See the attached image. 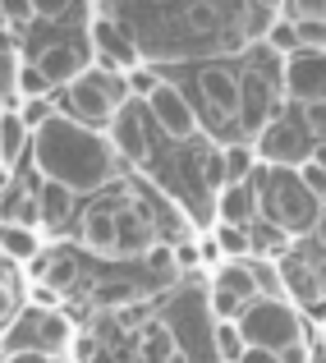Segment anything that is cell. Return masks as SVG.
Segmentation results:
<instances>
[{
  "instance_id": "48",
  "label": "cell",
  "mask_w": 326,
  "mask_h": 363,
  "mask_svg": "<svg viewBox=\"0 0 326 363\" xmlns=\"http://www.w3.org/2000/svg\"><path fill=\"white\" fill-rule=\"evenodd\" d=\"M0 28H5V23H0Z\"/></svg>"
},
{
  "instance_id": "39",
  "label": "cell",
  "mask_w": 326,
  "mask_h": 363,
  "mask_svg": "<svg viewBox=\"0 0 326 363\" xmlns=\"http://www.w3.org/2000/svg\"><path fill=\"white\" fill-rule=\"evenodd\" d=\"M308 354H313V336H308V340H294V345H285L281 354H276V363H308Z\"/></svg>"
},
{
  "instance_id": "7",
  "label": "cell",
  "mask_w": 326,
  "mask_h": 363,
  "mask_svg": "<svg viewBox=\"0 0 326 363\" xmlns=\"http://www.w3.org/2000/svg\"><path fill=\"white\" fill-rule=\"evenodd\" d=\"M5 350H37V354H64L74 340V327L64 313H42V308H28L18 313V322L5 331Z\"/></svg>"
},
{
  "instance_id": "17",
  "label": "cell",
  "mask_w": 326,
  "mask_h": 363,
  "mask_svg": "<svg viewBox=\"0 0 326 363\" xmlns=\"http://www.w3.org/2000/svg\"><path fill=\"white\" fill-rule=\"evenodd\" d=\"M133 359L138 363H175V336L161 318H147L138 331H133Z\"/></svg>"
},
{
  "instance_id": "10",
  "label": "cell",
  "mask_w": 326,
  "mask_h": 363,
  "mask_svg": "<svg viewBox=\"0 0 326 363\" xmlns=\"http://www.w3.org/2000/svg\"><path fill=\"white\" fill-rule=\"evenodd\" d=\"M276 262H281L285 299H290L299 313H322V308H326V290H322L317 272H313V257H308V253H299V244H294L290 253L276 257Z\"/></svg>"
},
{
  "instance_id": "30",
  "label": "cell",
  "mask_w": 326,
  "mask_h": 363,
  "mask_svg": "<svg viewBox=\"0 0 326 363\" xmlns=\"http://www.w3.org/2000/svg\"><path fill=\"white\" fill-rule=\"evenodd\" d=\"M14 92H18L23 101H46V97H51V88H46V79L33 69V60L18 65V74H14Z\"/></svg>"
},
{
  "instance_id": "12",
  "label": "cell",
  "mask_w": 326,
  "mask_h": 363,
  "mask_svg": "<svg viewBox=\"0 0 326 363\" xmlns=\"http://www.w3.org/2000/svg\"><path fill=\"white\" fill-rule=\"evenodd\" d=\"M60 116L83 124V129H92V133H106L111 120H115V106L92 88L88 79H79V83H69V88L60 92Z\"/></svg>"
},
{
  "instance_id": "29",
  "label": "cell",
  "mask_w": 326,
  "mask_h": 363,
  "mask_svg": "<svg viewBox=\"0 0 326 363\" xmlns=\"http://www.w3.org/2000/svg\"><path fill=\"white\" fill-rule=\"evenodd\" d=\"M161 79H166V74H161V69H152V65H138V69H129V74H124L129 101H138V106H142V101H147L152 92L161 88Z\"/></svg>"
},
{
  "instance_id": "32",
  "label": "cell",
  "mask_w": 326,
  "mask_h": 363,
  "mask_svg": "<svg viewBox=\"0 0 326 363\" xmlns=\"http://www.w3.org/2000/svg\"><path fill=\"white\" fill-rule=\"evenodd\" d=\"M18 313H23V294H18L14 281H5V276H0V336H5V331L18 322Z\"/></svg>"
},
{
  "instance_id": "42",
  "label": "cell",
  "mask_w": 326,
  "mask_h": 363,
  "mask_svg": "<svg viewBox=\"0 0 326 363\" xmlns=\"http://www.w3.org/2000/svg\"><path fill=\"white\" fill-rule=\"evenodd\" d=\"M313 235H317V244L326 248V198H322V207H317V225H313Z\"/></svg>"
},
{
  "instance_id": "18",
  "label": "cell",
  "mask_w": 326,
  "mask_h": 363,
  "mask_svg": "<svg viewBox=\"0 0 326 363\" xmlns=\"http://www.w3.org/2000/svg\"><path fill=\"white\" fill-rule=\"evenodd\" d=\"M111 212H115V244H120V253H147L157 244V230H152V221L142 212H133V207H111Z\"/></svg>"
},
{
  "instance_id": "34",
  "label": "cell",
  "mask_w": 326,
  "mask_h": 363,
  "mask_svg": "<svg viewBox=\"0 0 326 363\" xmlns=\"http://www.w3.org/2000/svg\"><path fill=\"white\" fill-rule=\"evenodd\" d=\"M33 18H37V5H28V0H0V23H5L9 33L33 23Z\"/></svg>"
},
{
  "instance_id": "15",
  "label": "cell",
  "mask_w": 326,
  "mask_h": 363,
  "mask_svg": "<svg viewBox=\"0 0 326 363\" xmlns=\"http://www.w3.org/2000/svg\"><path fill=\"white\" fill-rule=\"evenodd\" d=\"M257 216H262V207H257L253 179H248V184H225L216 194V225H239V230H248V225H257Z\"/></svg>"
},
{
  "instance_id": "50",
  "label": "cell",
  "mask_w": 326,
  "mask_h": 363,
  "mask_svg": "<svg viewBox=\"0 0 326 363\" xmlns=\"http://www.w3.org/2000/svg\"><path fill=\"white\" fill-rule=\"evenodd\" d=\"M0 276H5V272H0Z\"/></svg>"
},
{
  "instance_id": "14",
  "label": "cell",
  "mask_w": 326,
  "mask_h": 363,
  "mask_svg": "<svg viewBox=\"0 0 326 363\" xmlns=\"http://www.w3.org/2000/svg\"><path fill=\"white\" fill-rule=\"evenodd\" d=\"M106 138H111V147H115V157L120 161H147V147H152V138H147V111H138V101H129V106H120L115 111V120H111V129H106Z\"/></svg>"
},
{
  "instance_id": "49",
  "label": "cell",
  "mask_w": 326,
  "mask_h": 363,
  "mask_svg": "<svg viewBox=\"0 0 326 363\" xmlns=\"http://www.w3.org/2000/svg\"><path fill=\"white\" fill-rule=\"evenodd\" d=\"M0 340H5V336H0Z\"/></svg>"
},
{
  "instance_id": "24",
  "label": "cell",
  "mask_w": 326,
  "mask_h": 363,
  "mask_svg": "<svg viewBox=\"0 0 326 363\" xmlns=\"http://www.w3.org/2000/svg\"><path fill=\"white\" fill-rule=\"evenodd\" d=\"M248 272H253L257 299H285V285H281V262H276V257H248ZM285 303H290V299H285Z\"/></svg>"
},
{
  "instance_id": "2",
  "label": "cell",
  "mask_w": 326,
  "mask_h": 363,
  "mask_svg": "<svg viewBox=\"0 0 326 363\" xmlns=\"http://www.w3.org/2000/svg\"><path fill=\"white\" fill-rule=\"evenodd\" d=\"M248 179L257 184V207H262L266 225H276V230H281L290 244H299L303 235H313V225H317V207H322V203L299 184V175H294V170L257 166Z\"/></svg>"
},
{
  "instance_id": "25",
  "label": "cell",
  "mask_w": 326,
  "mask_h": 363,
  "mask_svg": "<svg viewBox=\"0 0 326 363\" xmlns=\"http://www.w3.org/2000/svg\"><path fill=\"white\" fill-rule=\"evenodd\" d=\"M212 244H216L220 262H248V257H253L248 230H239V225H216V230H212Z\"/></svg>"
},
{
  "instance_id": "28",
  "label": "cell",
  "mask_w": 326,
  "mask_h": 363,
  "mask_svg": "<svg viewBox=\"0 0 326 363\" xmlns=\"http://www.w3.org/2000/svg\"><path fill=\"white\" fill-rule=\"evenodd\" d=\"M212 350H216V363H239V354H244V336H239L235 322H216L212 327Z\"/></svg>"
},
{
  "instance_id": "26",
  "label": "cell",
  "mask_w": 326,
  "mask_h": 363,
  "mask_svg": "<svg viewBox=\"0 0 326 363\" xmlns=\"http://www.w3.org/2000/svg\"><path fill=\"white\" fill-rule=\"evenodd\" d=\"M83 79H88V83H92V88H97L101 97L111 101L115 111H120V106H129V88H124V74L101 69V65H88V74H83Z\"/></svg>"
},
{
  "instance_id": "38",
  "label": "cell",
  "mask_w": 326,
  "mask_h": 363,
  "mask_svg": "<svg viewBox=\"0 0 326 363\" xmlns=\"http://www.w3.org/2000/svg\"><path fill=\"white\" fill-rule=\"evenodd\" d=\"M170 253H175V272H193L203 257H198V244L193 240H179V244H170Z\"/></svg>"
},
{
  "instance_id": "41",
  "label": "cell",
  "mask_w": 326,
  "mask_h": 363,
  "mask_svg": "<svg viewBox=\"0 0 326 363\" xmlns=\"http://www.w3.org/2000/svg\"><path fill=\"white\" fill-rule=\"evenodd\" d=\"M239 363H276V354H271V350H253V345H248L244 354H239Z\"/></svg>"
},
{
  "instance_id": "27",
  "label": "cell",
  "mask_w": 326,
  "mask_h": 363,
  "mask_svg": "<svg viewBox=\"0 0 326 363\" xmlns=\"http://www.w3.org/2000/svg\"><path fill=\"white\" fill-rule=\"evenodd\" d=\"M198 170H203V189L220 194L225 189V161H220V143H198Z\"/></svg>"
},
{
  "instance_id": "16",
  "label": "cell",
  "mask_w": 326,
  "mask_h": 363,
  "mask_svg": "<svg viewBox=\"0 0 326 363\" xmlns=\"http://www.w3.org/2000/svg\"><path fill=\"white\" fill-rule=\"evenodd\" d=\"M79 240L92 257H120V244H115V212L111 207H88L79 216Z\"/></svg>"
},
{
  "instance_id": "33",
  "label": "cell",
  "mask_w": 326,
  "mask_h": 363,
  "mask_svg": "<svg viewBox=\"0 0 326 363\" xmlns=\"http://www.w3.org/2000/svg\"><path fill=\"white\" fill-rule=\"evenodd\" d=\"M262 51H276L281 60H285V55H294V51H299V37H294V28L285 23V18H276V23H271V33L262 37Z\"/></svg>"
},
{
  "instance_id": "23",
  "label": "cell",
  "mask_w": 326,
  "mask_h": 363,
  "mask_svg": "<svg viewBox=\"0 0 326 363\" xmlns=\"http://www.w3.org/2000/svg\"><path fill=\"white\" fill-rule=\"evenodd\" d=\"M220 161H225V184H248V175L257 170V152H253V143H225L220 147Z\"/></svg>"
},
{
  "instance_id": "13",
  "label": "cell",
  "mask_w": 326,
  "mask_h": 363,
  "mask_svg": "<svg viewBox=\"0 0 326 363\" xmlns=\"http://www.w3.org/2000/svg\"><path fill=\"white\" fill-rule=\"evenodd\" d=\"M198 92H203V101L216 111L220 120L235 124L239 120V69L225 60H207L203 69H198Z\"/></svg>"
},
{
  "instance_id": "19",
  "label": "cell",
  "mask_w": 326,
  "mask_h": 363,
  "mask_svg": "<svg viewBox=\"0 0 326 363\" xmlns=\"http://www.w3.org/2000/svg\"><path fill=\"white\" fill-rule=\"evenodd\" d=\"M37 207H42V230L60 235L64 225L74 221V212H79V198H74L69 189H60V184H42L37 189Z\"/></svg>"
},
{
  "instance_id": "47",
  "label": "cell",
  "mask_w": 326,
  "mask_h": 363,
  "mask_svg": "<svg viewBox=\"0 0 326 363\" xmlns=\"http://www.w3.org/2000/svg\"><path fill=\"white\" fill-rule=\"evenodd\" d=\"M322 345H326V327H322Z\"/></svg>"
},
{
  "instance_id": "6",
  "label": "cell",
  "mask_w": 326,
  "mask_h": 363,
  "mask_svg": "<svg viewBox=\"0 0 326 363\" xmlns=\"http://www.w3.org/2000/svg\"><path fill=\"white\" fill-rule=\"evenodd\" d=\"M253 152H257V166H271V170H294L308 161L313 152V138L303 129V120H290V116H276L262 133L253 138Z\"/></svg>"
},
{
  "instance_id": "11",
  "label": "cell",
  "mask_w": 326,
  "mask_h": 363,
  "mask_svg": "<svg viewBox=\"0 0 326 363\" xmlns=\"http://www.w3.org/2000/svg\"><path fill=\"white\" fill-rule=\"evenodd\" d=\"M88 51H83L79 42H51V46H42L37 51V60H33V69L46 79V88H69V83H79L83 74H88Z\"/></svg>"
},
{
  "instance_id": "40",
  "label": "cell",
  "mask_w": 326,
  "mask_h": 363,
  "mask_svg": "<svg viewBox=\"0 0 326 363\" xmlns=\"http://www.w3.org/2000/svg\"><path fill=\"white\" fill-rule=\"evenodd\" d=\"M0 363H60V359L37 354V350H5V359H0Z\"/></svg>"
},
{
  "instance_id": "22",
  "label": "cell",
  "mask_w": 326,
  "mask_h": 363,
  "mask_svg": "<svg viewBox=\"0 0 326 363\" xmlns=\"http://www.w3.org/2000/svg\"><path fill=\"white\" fill-rule=\"evenodd\" d=\"M74 281H79V257H74L69 248H46V276H42V285H46V290H55V294H64Z\"/></svg>"
},
{
  "instance_id": "44",
  "label": "cell",
  "mask_w": 326,
  "mask_h": 363,
  "mask_svg": "<svg viewBox=\"0 0 326 363\" xmlns=\"http://www.w3.org/2000/svg\"><path fill=\"white\" fill-rule=\"evenodd\" d=\"M14 51V33H9V28H0V55H9Z\"/></svg>"
},
{
  "instance_id": "21",
  "label": "cell",
  "mask_w": 326,
  "mask_h": 363,
  "mask_svg": "<svg viewBox=\"0 0 326 363\" xmlns=\"http://www.w3.org/2000/svg\"><path fill=\"white\" fill-rule=\"evenodd\" d=\"M37 253H42V235L23 230V225H14V221H0V262L9 257V262L28 267Z\"/></svg>"
},
{
  "instance_id": "8",
  "label": "cell",
  "mask_w": 326,
  "mask_h": 363,
  "mask_svg": "<svg viewBox=\"0 0 326 363\" xmlns=\"http://www.w3.org/2000/svg\"><path fill=\"white\" fill-rule=\"evenodd\" d=\"M142 111H147V120L157 124L166 138H175V143H189V138H203V120H198V111H193V101L184 97V92L175 88L170 79H161V88L152 92L147 101H142Z\"/></svg>"
},
{
  "instance_id": "36",
  "label": "cell",
  "mask_w": 326,
  "mask_h": 363,
  "mask_svg": "<svg viewBox=\"0 0 326 363\" xmlns=\"http://www.w3.org/2000/svg\"><path fill=\"white\" fill-rule=\"evenodd\" d=\"M294 175H299V184L308 189V194L317 198V203L326 198V170H322V166H313V161H303V166H294Z\"/></svg>"
},
{
  "instance_id": "4",
  "label": "cell",
  "mask_w": 326,
  "mask_h": 363,
  "mask_svg": "<svg viewBox=\"0 0 326 363\" xmlns=\"http://www.w3.org/2000/svg\"><path fill=\"white\" fill-rule=\"evenodd\" d=\"M235 327H239V336H244V345L271 350V354H281V350L294 345V340H308L303 313L294 308V303H285V299H253L235 318Z\"/></svg>"
},
{
  "instance_id": "3",
  "label": "cell",
  "mask_w": 326,
  "mask_h": 363,
  "mask_svg": "<svg viewBox=\"0 0 326 363\" xmlns=\"http://www.w3.org/2000/svg\"><path fill=\"white\" fill-rule=\"evenodd\" d=\"M161 322L170 327L175 336V354L184 363H216V350H212V308H207V290H179L170 299V308L161 313Z\"/></svg>"
},
{
  "instance_id": "46",
  "label": "cell",
  "mask_w": 326,
  "mask_h": 363,
  "mask_svg": "<svg viewBox=\"0 0 326 363\" xmlns=\"http://www.w3.org/2000/svg\"><path fill=\"white\" fill-rule=\"evenodd\" d=\"M308 363H326V345H322V340H313V354H308Z\"/></svg>"
},
{
  "instance_id": "43",
  "label": "cell",
  "mask_w": 326,
  "mask_h": 363,
  "mask_svg": "<svg viewBox=\"0 0 326 363\" xmlns=\"http://www.w3.org/2000/svg\"><path fill=\"white\" fill-rule=\"evenodd\" d=\"M308 161H313V166H322V170H326V138H322V143H313Z\"/></svg>"
},
{
  "instance_id": "20",
  "label": "cell",
  "mask_w": 326,
  "mask_h": 363,
  "mask_svg": "<svg viewBox=\"0 0 326 363\" xmlns=\"http://www.w3.org/2000/svg\"><path fill=\"white\" fill-rule=\"evenodd\" d=\"M28 143H33V133H28V124L18 120V111H0V170L14 175V166L23 161Z\"/></svg>"
},
{
  "instance_id": "37",
  "label": "cell",
  "mask_w": 326,
  "mask_h": 363,
  "mask_svg": "<svg viewBox=\"0 0 326 363\" xmlns=\"http://www.w3.org/2000/svg\"><path fill=\"white\" fill-rule=\"evenodd\" d=\"M303 129H308V138L313 143H322L326 138V101H317V106H303Z\"/></svg>"
},
{
  "instance_id": "35",
  "label": "cell",
  "mask_w": 326,
  "mask_h": 363,
  "mask_svg": "<svg viewBox=\"0 0 326 363\" xmlns=\"http://www.w3.org/2000/svg\"><path fill=\"white\" fill-rule=\"evenodd\" d=\"M97 350H101V340L92 336V331H74V340H69V350H64V359H69V363H92V359H97Z\"/></svg>"
},
{
  "instance_id": "31",
  "label": "cell",
  "mask_w": 326,
  "mask_h": 363,
  "mask_svg": "<svg viewBox=\"0 0 326 363\" xmlns=\"http://www.w3.org/2000/svg\"><path fill=\"white\" fill-rule=\"evenodd\" d=\"M142 267H147L157 281H175V276H179V272H175V253H170V244H161V240L152 244L147 253H142Z\"/></svg>"
},
{
  "instance_id": "9",
  "label": "cell",
  "mask_w": 326,
  "mask_h": 363,
  "mask_svg": "<svg viewBox=\"0 0 326 363\" xmlns=\"http://www.w3.org/2000/svg\"><path fill=\"white\" fill-rule=\"evenodd\" d=\"M281 97L299 106L326 101V51H294L281 60Z\"/></svg>"
},
{
  "instance_id": "5",
  "label": "cell",
  "mask_w": 326,
  "mask_h": 363,
  "mask_svg": "<svg viewBox=\"0 0 326 363\" xmlns=\"http://www.w3.org/2000/svg\"><path fill=\"white\" fill-rule=\"evenodd\" d=\"M88 51L97 55L92 65H101V69H115V74H129L142 65L138 55V42H133V33L115 18L111 5H97L88 18Z\"/></svg>"
},
{
  "instance_id": "45",
  "label": "cell",
  "mask_w": 326,
  "mask_h": 363,
  "mask_svg": "<svg viewBox=\"0 0 326 363\" xmlns=\"http://www.w3.org/2000/svg\"><path fill=\"white\" fill-rule=\"evenodd\" d=\"M92 363H120V354H115V350H106V345H101V350H97V359H92Z\"/></svg>"
},
{
  "instance_id": "1",
  "label": "cell",
  "mask_w": 326,
  "mask_h": 363,
  "mask_svg": "<svg viewBox=\"0 0 326 363\" xmlns=\"http://www.w3.org/2000/svg\"><path fill=\"white\" fill-rule=\"evenodd\" d=\"M33 152V170L42 175V184H60L79 194H101L115 175H120V157H115L106 133H92L83 124L64 120L60 111H51L46 124L28 143Z\"/></svg>"
}]
</instances>
